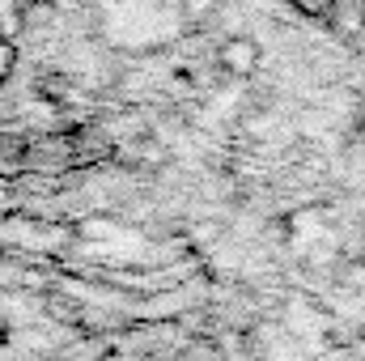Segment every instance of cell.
Wrapping results in <instances>:
<instances>
[{
  "instance_id": "2",
  "label": "cell",
  "mask_w": 365,
  "mask_h": 361,
  "mask_svg": "<svg viewBox=\"0 0 365 361\" xmlns=\"http://www.w3.org/2000/svg\"><path fill=\"white\" fill-rule=\"evenodd\" d=\"M340 34H365V0H327L323 13Z\"/></svg>"
},
{
  "instance_id": "6",
  "label": "cell",
  "mask_w": 365,
  "mask_h": 361,
  "mask_svg": "<svg viewBox=\"0 0 365 361\" xmlns=\"http://www.w3.org/2000/svg\"><path fill=\"white\" fill-rule=\"evenodd\" d=\"M289 9H297V13H306V17H323L327 13V0H284Z\"/></svg>"
},
{
  "instance_id": "7",
  "label": "cell",
  "mask_w": 365,
  "mask_h": 361,
  "mask_svg": "<svg viewBox=\"0 0 365 361\" xmlns=\"http://www.w3.org/2000/svg\"><path fill=\"white\" fill-rule=\"evenodd\" d=\"M9 208H13V183L0 179V213H9Z\"/></svg>"
},
{
  "instance_id": "4",
  "label": "cell",
  "mask_w": 365,
  "mask_h": 361,
  "mask_svg": "<svg viewBox=\"0 0 365 361\" xmlns=\"http://www.w3.org/2000/svg\"><path fill=\"white\" fill-rule=\"evenodd\" d=\"M13 60H17V56H13V39H4V34H0V86H4V81H9V73H13Z\"/></svg>"
},
{
  "instance_id": "5",
  "label": "cell",
  "mask_w": 365,
  "mask_h": 361,
  "mask_svg": "<svg viewBox=\"0 0 365 361\" xmlns=\"http://www.w3.org/2000/svg\"><path fill=\"white\" fill-rule=\"evenodd\" d=\"M182 4V13L191 17V21H200V17H208L212 9H217V0H179Z\"/></svg>"
},
{
  "instance_id": "1",
  "label": "cell",
  "mask_w": 365,
  "mask_h": 361,
  "mask_svg": "<svg viewBox=\"0 0 365 361\" xmlns=\"http://www.w3.org/2000/svg\"><path fill=\"white\" fill-rule=\"evenodd\" d=\"M217 64H221L225 77L251 81V77L259 73V64H264V51H259V43H255L251 34H230V39L217 47Z\"/></svg>"
},
{
  "instance_id": "3",
  "label": "cell",
  "mask_w": 365,
  "mask_h": 361,
  "mask_svg": "<svg viewBox=\"0 0 365 361\" xmlns=\"http://www.w3.org/2000/svg\"><path fill=\"white\" fill-rule=\"evenodd\" d=\"M26 4L30 0H0V34L4 39H13L26 26Z\"/></svg>"
}]
</instances>
